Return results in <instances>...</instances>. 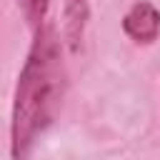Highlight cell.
I'll return each mask as SVG.
<instances>
[{"mask_svg":"<svg viewBox=\"0 0 160 160\" xmlns=\"http://www.w3.org/2000/svg\"><path fill=\"white\" fill-rule=\"evenodd\" d=\"M65 62L60 38L52 25L42 22L35 30L28 60L18 75L12 118H10V155L12 160H30L38 138L60 112L65 98Z\"/></svg>","mask_w":160,"mask_h":160,"instance_id":"6da1fadb","label":"cell"},{"mask_svg":"<svg viewBox=\"0 0 160 160\" xmlns=\"http://www.w3.org/2000/svg\"><path fill=\"white\" fill-rule=\"evenodd\" d=\"M122 30L135 42H152L160 32V12L152 2H135L122 18Z\"/></svg>","mask_w":160,"mask_h":160,"instance_id":"7a4b0ae2","label":"cell"},{"mask_svg":"<svg viewBox=\"0 0 160 160\" xmlns=\"http://www.w3.org/2000/svg\"><path fill=\"white\" fill-rule=\"evenodd\" d=\"M88 18H90L88 0H65L62 2V38L72 52L80 50Z\"/></svg>","mask_w":160,"mask_h":160,"instance_id":"3957f363","label":"cell"},{"mask_svg":"<svg viewBox=\"0 0 160 160\" xmlns=\"http://www.w3.org/2000/svg\"><path fill=\"white\" fill-rule=\"evenodd\" d=\"M18 8L25 18V22L38 30L42 22H45V15H48V8H50V0H18Z\"/></svg>","mask_w":160,"mask_h":160,"instance_id":"277c9868","label":"cell"}]
</instances>
